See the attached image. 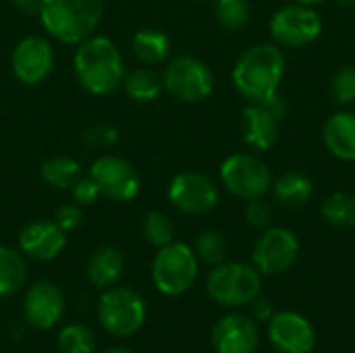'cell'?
Instances as JSON below:
<instances>
[{"label":"cell","instance_id":"cell-19","mask_svg":"<svg viewBox=\"0 0 355 353\" xmlns=\"http://www.w3.org/2000/svg\"><path fill=\"white\" fill-rule=\"evenodd\" d=\"M327 150L345 162H355V112L341 110L327 119L322 127Z\"/></svg>","mask_w":355,"mask_h":353},{"label":"cell","instance_id":"cell-18","mask_svg":"<svg viewBox=\"0 0 355 353\" xmlns=\"http://www.w3.org/2000/svg\"><path fill=\"white\" fill-rule=\"evenodd\" d=\"M281 117L264 102H250L243 108V141L254 150H270L279 137Z\"/></svg>","mask_w":355,"mask_h":353},{"label":"cell","instance_id":"cell-5","mask_svg":"<svg viewBox=\"0 0 355 353\" xmlns=\"http://www.w3.org/2000/svg\"><path fill=\"white\" fill-rule=\"evenodd\" d=\"M98 320L112 337H133L146 322V302L135 289L108 287L98 302Z\"/></svg>","mask_w":355,"mask_h":353},{"label":"cell","instance_id":"cell-34","mask_svg":"<svg viewBox=\"0 0 355 353\" xmlns=\"http://www.w3.org/2000/svg\"><path fill=\"white\" fill-rule=\"evenodd\" d=\"M81 221H83V212H81L79 204H64V206H60V208L56 210V214H54V223H56L64 233L75 231V229L81 225Z\"/></svg>","mask_w":355,"mask_h":353},{"label":"cell","instance_id":"cell-24","mask_svg":"<svg viewBox=\"0 0 355 353\" xmlns=\"http://www.w3.org/2000/svg\"><path fill=\"white\" fill-rule=\"evenodd\" d=\"M42 179L54 189H71L81 177V166L69 156H50L42 162Z\"/></svg>","mask_w":355,"mask_h":353},{"label":"cell","instance_id":"cell-8","mask_svg":"<svg viewBox=\"0 0 355 353\" xmlns=\"http://www.w3.org/2000/svg\"><path fill=\"white\" fill-rule=\"evenodd\" d=\"M162 85L181 102H200L212 94L214 77L206 62L183 54L166 64Z\"/></svg>","mask_w":355,"mask_h":353},{"label":"cell","instance_id":"cell-10","mask_svg":"<svg viewBox=\"0 0 355 353\" xmlns=\"http://www.w3.org/2000/svg\"><path fill=\"white\" fill-rule=\"evenodd\" d=\"M322 31V19L320 15L308 6V4H287L279 8L270 19V35L275 42L289 46V48H302L318 40Z\"/></svg>","mask_w":355,"mask_h":353},{"label":"cell","instance_id":"cell-38","mask_svg":"<svg viewBox=\"0 0 355 353\" xmlns=\"http://www.w3.org/2000/svg\"><path fill=\"white\" fill-rule=\"evenodd\" d=\"M104 353H133V352H129V350H125V347H110V350H106Z\"/></svg>","mask_w":355,"mask_h":353},{"label":"cell","instance_id":"cell-1","mask_svg":"<svg viewBox=\"0 0 355 353\" xmlns=\"http://www.w3.org/2000/svg\"><path fill=\"white\" fill-rule=\"evenodd\" d=\"M75 75L81 87L94 96L112 94L125 79V62L116 44L104 35L83 40L73 58Z\"/></svg>","mask_w":355,"mask_h":353},{"label":"cell","instance_id":"cell-22","mask_svg":"<svg viewBox=\"0 0 355 353\" xmlns=\"http://www.w3.org/2000/svg\"><path fill=\"white\" fill-rule=\"evenodd\" d=\"M27 279V264L23 260V254L0 246V298H12Z\"/></svg>","mask_w":355,"mask_h":353},{"label":"cell","instance_id":"cell-23","mask_svg":"<svg viewBox=\"0 0 355 353\" xmlns=\"http://www.w3.org/2000/svg\"><path fill=\"white\" fill-rule=\"evenodd\" d=\"M131 46H133V54L144 64H160L168 56V50H171L168 35L164 31L152 29V27L139 29L133 35Z\"/></svg>","mask_w":355,"mask_h":353},{"label":"cell","instance_id":"cell-4","mask_svg":"<svg viewBox=\"0 0 355 353\" xmlns=\"http://www.w3.org/2000/svg\"><path fill=\"white\" fill-rule=\"evenodd\" d=\"M206 289L212 302L225 308L252 304L262 291V275L256 266L241 262H223L208 275Z\"/></svg>","mask_w":355,"mask_h":353},{"label":"cell","instance_id":"cell-40","mask_svg":"<svg viewBox=\"0 0 355 353\" xmlns=\"http://www.w3.org/2000/svg\"><path fill=\"white\" fill-rule=\"evenodd\" d=\"M341 4H345V6H349V4H354L355 0H339Z\"/></svg>","mask_w":355,"mask_h":353},{"label":"cell","instance_id":"cell-36","mask_svg":"<svg viewBox=\"0 0 355 353\" xmlns=\"http://www.w3.org/2000/svg\"><path fill=\"white\" fill-rule=\"evenodd\" d=\"M252 316H254L258 322H268V320L275 316V306L270 304V300L258 295V298L252 302Z\"/></svg>","mask_w":355,"mask_h":353},{"label":"cell","instance_id":"cell-35","mask_svg":"<svg viewBox=\"0 0 355 353\" xmlns=\"http://www.w3.org/2000/svg\"><path fill=\"white\" fill-rule=\"evenodd\" d=\"M116 137H119V133L114 129L106 127V125H96L85 135L87 144H92V146H110V144L116 141Z\"/></svg>","mask_w":355,"mask_h":353},{"label":"cell","instance_id":"cell-12","mask_svg":"<svg viewBox=\"0 0 355 353\" xmlns=\"http://www.w3.org/2000/svg\"><path fill=\"white\" fill-rule=\"evenodd\" d=\"M89 177L98 183L102 196L112 202H131L139 193V175L125 158L100 156L92 164Z\"/></svg>","mask_w":355,"mask_h":353},{"label":"cell","instance_id":"cell-31","mask_svg":"<svg viewBox=\"0 0 355 353\" xmlns=\"http://www.w3.org/2000/svg\"><path fill=\"white\" fill-rule=\"evenodd\" d=\"M331 96L337 104L347 106L355 102V67L354 64H345L339 67L333 77H331Z\"/></svg>","mask_w":355,"mask_h":353},{"label":"cell","instance_id":"cell-3","mask_svg":"<svg viewBox=\"0 0 355 353\" xmlns=\"http://www.w3.org/2000/svg\"><path fill=\"white\" fill-rule=\"evenodd\" d=\"M104 12L102 0H44L40 21L62 44H81L94 35Z\"/></svg>","mask_w":355,"mask_h":353},{"label":"cell","instance_id":"cell-39","mask_svg":"<svg viewBox=\"0 0 355 353\" xmlns=\"http://www.w3.org/2000/svg\"><path fill=\"white\" fill-rule=\"evenodd\" d=\"M295 2H300V4H308V6H314V4L324 2V0H295Z\"/></svg>","mask_w":355,"mask_h":353},{"label":"cell","instance_id":"cell-28","mask_svg":"<svg viewBox=\"0 0 355 353\" xmlns=\"http://www.w3.org/2000/svg\"><path fill=\"white\" fill-rule=\"evenodd\" d=\"M141 229H144V237L156 248H164L175 241V225L164 212H158V210L148 212L144 216Z\"/></svg>","mask_w":355,"mask_h":353},{"label":"cell","instance_id":"cell-9","mask_svg":"<svg viewBox=\"0 0 355 353\" xmlns=\"http://www.w3.org/2000/svg\"><path fill=\"white\" fill-rule=\"evenodd\" d=\"M300 256V241L293 231L285 227H268L258 237L252 260L260 275L277 277L287 273Z\"/></svg>","mask_w":355,"mask_h":353},{"label":"cell","instance_id":"cell-26","mask_svg":"<svg viewBox=\"0 0 355 353\" xmlns=\"http://www.w3.org/2000/svg\"><path fill=\"white\" fill-rule=\"evenodd\" d=\"M322 218L335 229L355 227V196L349 191L331 193L320 206Z\"/></svg>","mask_w":355,"mask_h":353},{"label":"cell","instance_id":"cell-13","mask_svg":"<svg viewBox=\"0 0 355 353\" xmlns=\"http://www.w3.org/2000/svg\"><path fill=\"white\" fill-rule=\"evenodd\" d=\"M10 67L21 83L37 85L52 73L54 48L42 35H27L15 46Z\"/></svg>","mask_w":355,"mask_h":353},{"label":"cell","instance_id":"cell-2","mask_svg":"<svg viewBox=\"0 0 355 353\" xmlns=\"http://www.w3.org/2000/svg\"><path fill=\"white\" fill-rule=\"evenodd\" d=\"M283 73V52L275 44H256L237 58L233 67V83L248 102H264L279 92Z\"/></svg>","mask_w":355,"mask_h":353},{"label":"cell","instance_id":"cell-20","mask_svg":"<svg viewBox=\"0 0 355 353\" xmlns=\"http://www.w3.org/2000/svg\"><path fill=\"white\" fill-rule=\"evenodd\" d=\"M123 270H125L123 254L112 246L98 248L87 260V279L98 289L114 287L116 281L123 277Z\"/></svg>","mask_w":355,"mask_h":353},{"label":"cell","instance_id":"cell-27","mask_svg":"<svg viewBox=\"0 0 355 353\" xmlns=\"http://www.w3.org/2000/svg\"><path fill=\"white\" fill-rule=\"evenodd\" d=\"M56 345L60 353H96V335L85 325L71 322L58 331Z\"/></svg>","mask_w":355,"mask_h":353},{"label":"cell","instance_id":"cell-32","mask_svg":"<svg viewBox=\"0 0 355 353\" xmlns=\"http://www.w3.org/2000/svg\"><path fill=\"white\" fill-rule=\"evenodd\" d=\"M245 223L260 231L268 229L272 225V206L264 198L250 200L245 208Z\"/></svg>","mask_w":355,"mask_h":353},{"label":"cell","instance_id":"cell-21","mask_svg":"<svg viewBox=\"0 0 355 353\" xmlns=\"http://www.w3.org/2000/svg\"><path fill=\"white\" fill-rule=\"evenodd\" d=\"M272 193L277 204L285 208H302L312 198V179L304 173L287 171L275 181Z\"/></svg>","mask_w":355,"mask_h":353},{"label":"cell","instance_id":"cell-15","mask_svg":"<svg viewBox=\"0 0 355 353\" xmlns=\"http://www.w3.org/2000/svg\"><path fill=\"white\" fill-rule=\"evenodd\" d=\"M62 314H64V295L54 283L40 281L27 289L23 298V316L29 327L37 331H50L60 322Z\"/></svg>","mask_w":355,"mask_h":353},{"label":"cell","instance_id":"cell-16","mask_svg":"<svg viewBox=\"0 0 355 353\" xmlns=\"http://www.w3.org/2000/svg\"><path fill=\"white\" fill-rule=\"evenodd\" d=\"M258 343V327L245 314H227L212 329V345L216 353H256Z\"/></svg>","mask_w":355,"mask_h":353},{"label":"cell","instance_id":"cell-25","mask_svg":"<svg viewBox=\"0 0 355 353\" xmlns=\"http://www.w3.org/2000/svg\"><path fill=\"white\" fill-rule=\"evenodd\" d=\"M123 87H125V94L135 100V102H154L160 92H162V79L150 71V69H135L131 73H125V79H123Z\"/></svg>","mask_w":355,"mask_h":353},{"label":"cell","instance_id":"cell-30","mask_svg":"<svg viewBox=\"0 0 355 353\" xmlns=\"http://www.w3.org/2000/svg\"><path fill=\"white\" fill-rule=\"evenodd\" d=\"M214 12L218 23L227 29H241L252 17L248 0H216Z\"/></svg>","mask_w":355,"mask_h":353},{"label":"cell","instance_id":"cell-14","mask_svg":"<svg viewBox=\"0 0 355 353\" xmlns=\"http://www.w3.org/2000/svg\"><path fill=\"white\" fill-rule=\"evenodd\" d=\"M268 339L279 353H312L316 347L312 322L297 312H275L268 320Z\"/></svg>","mask_w":355,"mask_h":353},{"label":"cell","instance_id":"cell-17","mask_svg":"<svg viewBox=\"0 0 355 353\" xmlns=\"http://www.w3.org/2000/svg\"><path fill=\"white\" fill-rule=\"evenodd\" d=\"M67 246V233L54 221H33L19 233V252L33 260H54Z\"/></svg>","mask_w":355,"mask_h":353},{"label":"cell","instance_id":"cell-33","mask_svg":"<svg viewBox=\"0 0 355 353\" xmlns=\"http://www.w3.org/2000/svg\"><path fill=\"white\" fill-rule=\"evenodd\" d=\"M71 193H73L75 204H79V206H89V204H94L102 196L98 183L92 177H83V179L79 177L77 183L71 187Z\"/></svg>","mask_w":355,"mask_h":353},{"label":"cell","instance_id":"cell-37","mask_svg":"<svg viewBox=\"0 0 355 353\" xmlns=\"http://www.w3.org/2000/svg\"><path fill=\"white\" fill-rule=\"evenodd\" d=\"M12 2H15V6L21 12H25V15H37L44 0H12Z\"/></svg>","mask_w":355,"mask_h":353},{"label":"cell","instance_id":"cell-7","mask_svg":"<svg viewBox=\"0 0 355 353\" xmlns=\"http://www.w3.org/2000/svg\"><path fill=\"white\" fill-rule=\"evenodd\" d=\"M220 181L223 185L241 200L264 198L272 187L270 169L256 154H233L220 164Z\"/></svg>","mask_w":355,"mask_h":353},{"label":"cell","instance_id":"cell-11","mask_svg":"<svg viewBox=\"0 0 355 353\" xmlns=\"http://www.w3.org/2000/svg\"><path fill=\"white\" fill-rule=\"evenodd\" d=\"M168 200L183 214L198 216L210 212L216 206L218 189L208 175L198 171H185L171 181Z\"/></svg>","mask_w":355,"mask_h":353},{"label":"cell","instance_id":"cell-6","mask_svg":"<svg viewBox=\"0 0 355 353\" xmlns=\"http://www.w3.org/2000/svg\"><path fill=\"white\" fill-rule=\"evenodd\" d=\"M152 279L160 293L168 298L183 295L198 279V256L185 243H168L158 248L152 264Z\"/></svg>","mask_w":355,"mask_h":353},{"label":"cell","instance_id":"cell-29","mask_svg":"<svg viewBox=\"0 0 355 353\" xmlns=\"http://www.w3.org/2000/svg\"><path fill=\"white\" fill-rule=\"evenodd\" d=\"M193 252H196L198 260H202L210 266H218L227 258V241L218 231L208 229V231H202L198 235Z\"/></svg>","mask_w":355,"mask_h":353}]
</instances>
